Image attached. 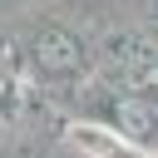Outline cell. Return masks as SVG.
I'll list each match as a JSON object with an SVG mask.
<instances>
[{"label":"cell","mask_w":158,"mask_h":158,"mask_svg":"<svg viewBox=\"0 0 158 158\" xmlns=\"http://www.w3.org/2000/svg\"><path fill=\"white\" fill-rule=\"evenodd\" d=\"M35 64L44 74H69L79 69V40L64 35V30H40L35 35Z\"/></svg>","instance_id":"cell-1"},{"label":"cell","mask_w":158,"mask_h":158,"mask_svg":"<svg viewBox=\"0 0 158 158\" xmlns=\"http://www.w3.org/2000/svg\"><path fill=\"white\" fill-rule=\"evenodd\" d=\"M114 123L128 138H148V133H158V109L148 99H118L114 104Z\"/></svg>","instance_id":"cell-2"}]
</instances>
